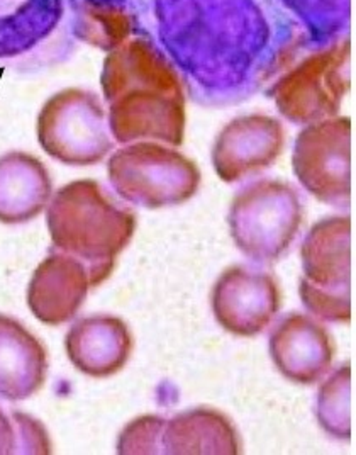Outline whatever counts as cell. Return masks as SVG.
I'll return each instance as SVG.
<instances>
[{"mask_svg": "<svg viewBox=\"0 0 356 455\" xmlns=\"http://www.w3.org/2000/svg\"><path fill=\"white\" fill-rule=\"evenodd\" d=\"M130 9L132 33L169 60L204 108L251 99L307 53L275 0H134Z\"/></svg>", "mask_w": 356, "mask_h": 455, "instance_id": "6da1fadb", "label": "cell"}, {"mask_svg": "<svg viewBox=\"0 0 356 455\" xmlns=\"http://www.w3.org/2000/svg\"><path fill=\"white\" fill-rule=\"evenodd\" d=\"M115 143L156 140L182 147L187 102L169 60L143 36L128 38L104 60L100 76Z\"/></svg>", "mask_w": 356, "mask_h": 455, "instance_id": "7a4b0ae2", "label": "cell"}, {"mask_svg": "<svg viewBox=\"0 0 356 455\" xmlns=\"http://www.w3.org/2000/svg\"><path fill=\"white\" fill-rule=\"evenodd\" d=\"M46 223L57 251L80 260L99 287L113 274L117 257L131 243L136 214L121 208L97 180H75L48 203Z\"/></svg>", "mask_w": 356, "mask_h": 455, "instance_id": "3957f363", "label": "cell"}, {"mask_svg": "<svg viewBox=\"0 0 356 455\" xmlns=\"http://www.w3.org/2000/svg\"><path fill=\"white\" fill-rule=\"evenodd\" d=\"M300 301L318 320L348 323L353 316V223L329 216L311 228L300 247Z\"/></svg>", "mask_w": 356, "mask_h": 455, "instance_id": "277c9868", "label": "cell"}, {"mask_svg": "<svg viewBox=\"0 0 356 455\" xmlns=\"http://www.w3.org/2000/svg\"><path fill=\"white\" fill-rule=\"evenodd\" d=\"M304 221L297 189L263 179L240 190L229 208V231L238 250L257 264L277 262L294 243Z\"/></svg>", "mask_w": 356, "mask_h": 455, "instance_id": "5b68a950", "label": "cell"}, {"mask_svg": "<svg viewBox=\"0 0 356 455\" xmlns=\"http://www.w3.org/2000/svg\"><path fill=\"white\" fill-rule=\"evenodd\" d=\"M76 39L67 0H0V65L39 72L67 61Z\"/></svg>", "mask_w": 356, "mask_h": 455, "instance_id": "8992f818", "label": "cell"}, {"mask_svg": "<svg viewBox=\"0 0 356 455\" xmlns=\"http://www.w3.org/2000/svg\"><path fill=\"white\" fill-rule=\"evenodd\" d=\"M107 172L121 199L146 209L187 203L197 194L202 179L192 158L154 141H134L114 152Z\"/></svg>", "mask_w": 356, "mask_h": 455, "instance_id": "52a82bcc", "label": "cell"}, {"mask_svg": "<svg viewBox=\"0 0 356 455\" xmlns=\"http://www.w3.org/2000/svg\"><path fill=\"white\" fill-rule=\"evenodd\" d=\"M352 39L307 52L270 87L279 113L292 124H312L336 117L352 89Z\"/></svg>", "mask_w": 356, "mask_h": 455, "instance_id": "ba28073f", "label": "cell"}, {"mask_svg": "<svg viewBox=\"0 0 356 455\" xmlns=\"http://www.w3.org/2000/svg\"><path fill=\"white\" fill-rule=\"evenodd\" d=\"M36 133L44 152L72 167L102 162L115 145L99 95L75 87L59 91L44 102Z\"/></svg>", "mask_w": 356, "mask_h": 455, "instance_id": "9c48e42d", "label": "cell"}, {"mask_svg": "<svg viewBox=\"0 0 356 455\" xmlns=\"http://www.w3.org/2000/svg\"><path fill=\"white\" fill-rule=\"evenodd\" d=\"M292 169L300 186L329 206H348L353 196V123L329 117L307 124L296 140Z\"/></svg>", "mask_w": 356, "mask_h": 455, "instance_id": "30bf717a", "label": "cell"}, {"mask_svg": "<svg viewBox=\"0 0 356 455\" xmlns=\"http://www.w3.org/2000/svg\"><path fill=\"white\" fill-rule=\"evenodd\" d=\"M216 322L236 337H257L281 309V289L268 272L234 266L219 275L210 294Z\"/></svg>", "mask_w": 356, "mask_h": 455, "instance_id": "8fae6325", "label": "cell"}, {"mask_svg": "<svg viewBox=\"0 0 356 455\" xmlns=\"http://www.w3.org/2000/svg\"><path fill=\"white\" fill-rule=\"evenodd\" d=\"M285 148L281 121L266 114L234 117L218 134L212 165L225 184H236L270 169Z\"/></svg>", "mask_w": 356, "mask_h": 455, "instance_id": "7c38bea8", "label": "cell"}, {"mask_svg": "<svg viewBox=\"0 0 356 455\" xmlns=\"http://www.w3.org/2000/svg\"><path fill=\"white\" fill-rule=\"evenodd\" d=\"M270 357L285 379L311 386L322 379L335 359L329 331L314 318L292 313L270 335Z\"/></svg>", "mask_w": 356, "mask_h": 455, "instance_id": "4fadbf2b", "label": "cell"}, {"mask_svg": "<svg viewBox=\"0 0 356 455\" xmlns=\"http://www.w3.org/2000/svg\"><path fill=\"white\" fill-rule=\"evenodd\" d=\"M91 289L85 266L55 250L39 264L31 277L28 306L39 322L59 326L75 318Z\"/></svg>", "mask_w": 356, "mask_h": 455, "instance_id": "5bb4252c", "label": "cell"}, {"mask_svg": "<svg viewBox=\"0 0 356 455\" xmlns=\"http://www.w3.org/2000/svg\"><path fill=\"white\" fill-rule=\"evenodd\" d=\"M65 348L76 371L89 378L106 379L123 371L130 361L132 335L121 318L95 315L70 328Z\"/></svg>", "mask_w": 356, "mask_h": 455, "instance_id": "9a60e30c", "label": "cell"}, {"mask_svg": "<svg viewBox=\"0 0 356 455\" xmlns=\"http://www.w3.org/2000/svg\"><path fill=\"white\" fill-rule=\"evenodd\" d=\"M48 376L44 345L22 323L0 315V398L35 396Z\"/></svg>", "mask_w": 356, "mask_h": 455, "instance_id": "2e32d148", "label": "cell"}, {"mask_svg": "<svg viewBox=\"0 0 356 455\" xmlns=\"http://www.w3.org/2000/svg\"><path fill=\"white\" fill-rule=\"evenodd\" d=\"M53 194L50 172L44 164L24 152L0 156V223H28L48 206Z\"/></svg>", "mask_w": 356, "mask_h": 455, "instance_id": "e0dca14e", "label": "cell"}, {"mask_svg": "<svg viewBox=\"0 0 356 455\" xmlns=\"http://www.w3.org/2000/svg\"><path fill=\"white\" fill-rule=\"evenodd\" d=\"M238 430L225 413L212 408H194L165 419L162 454L238 455Z\"/></svg>", "mask_w": 356, "mask_h": 455, "instance_id": "ac0fdd59", "label": "cell"}, {"mask_svg": "<svg viewBox=\"0 0 356 455\" xmlns=\"http://www.w3.org/2000/svg\"><path fill=\"white\" fill-rule=\"evenodd\" d=\"M305 39V52L350 38L352 0H275Z\"/></svg>", "mask_w": 356, "mask_h": 455, "instance_id": "d6986e66", "label": "cell"}, {"mask_svg": "<svg viewBox=\"0 0 356 455\" xmlns=\"http://www.w3.org/2000/svg\"><path fill=\"white\" fill-rule=\"evenodd\" d=\"M355 382L348 363L339 367L319 387L316 418L319 427L333 438L350 440L355 419Z\"/></svg>", "mask_w": 356, "mask_h": 455, "instance_id": "ffe728a7", "label": "cell"}, {"mask_svg": "<svg viewBox=\"0 0 356 455\" xmlns=\"http://www.w3.org/2000/svg\"><path fill=\"white\" fill-rule=\"evenodd\" d=\"M72 29L76 41L87 43L104 52H113L131 36V9L68 5Z\"/></svg>", "mask_w": 356, "mask_h": 455, "instance_id": "44dd1931", "label": "cell"}, {"mask_svg": "<svg viewBox=\"0 0 356 455\" xmlns=\"http://www.w3.org/2000/svg\"><path fill=\"white\" fill-rule=\"evenodd\" d=\"M0 454H51V442L38 419L0 408Z\"/></svg>", "mask_w": 356, "mask_h": 455, "instance_id": "7402d4cb", "label": "cell"}, {"mask_svg": "<svg viewBox=\"0 0 356 455\" xmlns=\"http://www.w3.org/2000/svg\"><path fill=\"white\" fill-rule=\"evenodd\" d=\"M165 418L141 417L131 421L119 435L117 454H162Z\"/></svg>", "mask_w": 356, "mask_h": 455, "instance_id": "603a6c76", "label": "cell"}, {"mask_svg": "<svg viewBox=\"0 0 356 455\" xmlns=\"http://www.w3.org/2000/svg\"><path fill=\"white\" fill-rule=\"evenodd\" d=\"M68 5H92V7H131L134 0H67Z\"/></svg>", "mask_w": 356, "mask_h": 455, "instance_id": "cb8c5ba5", "label": "cell"}]
</instances>
